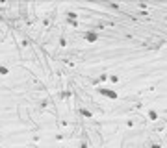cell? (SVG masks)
Listing matches in <instances>:
<instances>
[{
	"label": "cell",
	"mask_w": 167,
	"mask_h": 148,
	"mask_svg": "<svg viewBox=\"0 0 167 148\" xmlns=\"http://www.w3.org/2000/svg\"><path fill=\"white\" fill-rule=\"evenodd\" d=\"M6 74H10V68L6 65H0V76H6Z\"/></svg>",
	"instance_id": "52a82bcc"
},
{
	"label": "cell",
	"mask_w": 167,
	"mask_h": 148,
	"mask_svg": "<svg viewBox=\"0 0 167 148\" xmlns=\"http://www.w3.org/2000/svg\"><path fill=\"white\" fill-rule=\"evenodd\" d=\"M97 93L102 94L104 98H110V100H117V98H119V93L113 91V89H110V87H104V85H98V87H97Z\"/></svg>",
	"instance_id": "6da1fadb"
},
{
	"label": "cell",
	"mask_w": 167,
	"mask_h": 148,
	"mask_svg": "<svg viewBox=\"0 0 167 148\" xmlns=\"http://www.w3.org/2000/svg\"><path fill=\"white\" fill-rule=\"evenodd\" d=\"M149 146H150V148H163V146H162V143L158 141V139H150V143H149Z\"/></svg>",
	"instance_id": "5b68a950"
},
{
	"label": "cell",
	"mask_w": 167,
	"mask_h": 148,
	"mask_svg": "<svg viewBox=\"0 0 167 148\" xmlns=\"http://www.w3.org/2000/svg\"><path fill=\"white\" fill-rule=\"evenodd\" d=\"M80 148H87V144H86V143H82V144H80Z\"/></svg>",
	"instance_id": "30bf717a"
},
{
	"label": "cell",
	"mask_w": 167,
	"mask_h": 148,
	"mask_svg": "<svg viewBox=\"0 0 167 148\" xmlns=\"http://www.w3.org/2000/svg\"><path fill=\"white\" fill-rule=\"evenodd\" d=\"M108 80H110L112 83H117V82H119V76H117V74H110V76H108Z\"/></svg>",
	"instance_id": "ba28073f"
},
{
	"label": "cell",
	"mask_w": 167,
	"mask_h": 148,
	"mask_svg": "<svg viewBox=\"0 0 167 148\" xmlns=\"http://www.w3.org/2000/svg\"><path fill=\"white\" fill-rule=\"evenodd\" d=\"M78 115L86 117V119H93V111H89V109H86V108H78Z\"/></svg>",
	"instance_id": "3957f363"
},
{
	"label": "cell",
	"mask_w": 167,
	"mask_h": 148,
	"mask_svg": "<svg viewBox=\"0 0 167 148\" xmlns=\"http://www.w3.org/2000/svg\"><path fill=\"white\" fill-rule=\"evenodd\" d=\"M147 115H149V119H150V120H158V119H160V113H158L156 109H149Z\"/></svg>",
	"instance_id": "277c9868"
},
{
	"label": "cell",
	"mask_w": 167,
	"mask_h": 148,
	"mask_svg": "<svg viewBox=\"0 0 167 148\" xmlns=\"http://www.w3.org/2000/svg\"><path fill=\"white\" fill-rule=\"evenodd\" d=\"M82 37L86 39L87 43H97L98 41V32H95V30H86L82 33Z\"/></svg>",
	"instance_id": "7a4b0ae2"
},
{
	"label": "cell",
	"mask_w": 167,
	"mask_h": 148,
	"mask_svg": "<svg viewBox=\"0 0 167 148\" xmlns=\"http://www.w3.org/2000/svg\"><path fill=\"white\" fill-rule=\"evenodd\" d=\"M60 96H61V98H69V96H71V93H69V91H63Z\"/></svg>",
	"instance_id": "9c48e42d"
},
{
	"label": "cell",
	"mask_w": 167,
	"mask_h": 148,
	"mask_svg": "<svg viewBox=\"0 0 167 148\" xmlns=\"http://www.w3.org/2000/svg\"><path fill=\"white\" fill-rule=\"evenodd\" d=\"M163 43H165V41H158V43H150V45H149V48H150V50H158V48H162V45H163Z\"/></svg>",
	"instance_id": "8992f818"
}]
</instances>
